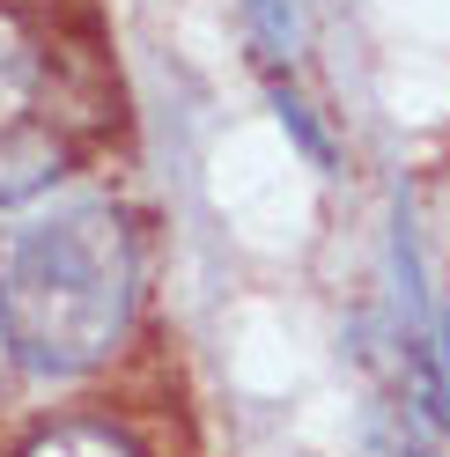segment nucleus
Returning <instances> with one entry per match:
<instances>
[{
    "label": "nucleus",
    "instance_id": "obj_1",
    "mask_svg": "<svg viewBox=\"0 0 450 457\" xmlns=\"http://www.w3.org/2000/svg\"><path fill=\"white\" fill-rule=\"evenodd\" d=\"M133 325V237L104 199L30 221L0 266V332L30 377H81Z\"/></svg>",
    "mask_w": 450,
    "mask_h": 457
},
{
    "label": "nucleus",
    "instance_id": "obj_2",
    "mask_svg": "<svg viewBox=\"0 0 450 457\" xmlns=\"http://www.w3.org/2000/svg\"><path fill=\"white\" fill-rule=\"evenodd\" d=\"M60 162H67L60 140L8 126V133H0V207H8V199H22V192H45L52 178H60Z\"/></svg>",
    "mask_w": 450,
    "mask_h": 457
},
{
    "label": "nucleus",
    "instance_id": "obj_3",
    "mask_svg": "<svg viewBox=\"0 0 450 457\" xmlns=\"http://www.w3.org/2000/svg\"><path fill=\"white\" fill-rule=\"evenodd\" d=\"M30 89H38V52L22 45L15 22H0V133L30 111Z\"/></svg>",
    "mask_w": 450,
    "mask_h": 457
},
{
    "label": "nucleus",
    "instance_id": "obj_4",
    "mask_svg": "<svg viewBox=\"0 0 450 457\" xmlns=\"http://www.w3.org/2000/svg\"><path fill=\"white\" fill-rule=\"evenodd\" d=\"M22 457H140L119 428H96V420H67V428H52V436H38Z\"/></svg>",
    "mask_w": 450,
    "mask_h": 457
},
{
    "label": "nucleus",
    "instance_id": "obj_5",
    "mask_svg": "<svg viewBox=\"0 0 450 457\" xmlns=\"http://www.w3.org/2000/svg\"><path fill=\"white\" fill-rule=\"evenodd\" d=\"M251 8V22H259V37L273 45V52H288L296 45V22H288V0H244Z\"/></svg>",
    "mask_w": 450,
    "mask_h": 457
}]
</instances>
